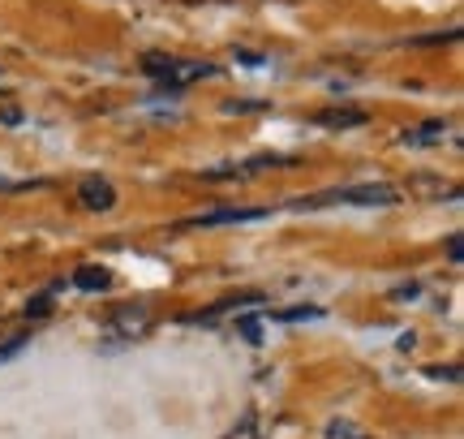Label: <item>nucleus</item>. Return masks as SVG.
<instances>
[{
  "label": "nucleus",
  "instance_id": "nucleus-11",
  "mask_svg": "<svg viewBox=\"0 0 464 439\" xmlns=\"http://www.w3.org/2000/svg\"><path fill=\"white\" fill-rule=\"evenodd\" d=\"M26 340H31V337H14V340H5V345H0V362H9V357L22 354V349H26Z\"/></svg>",
  "mask_w": 464,
  "mask_h": 439
},
{
  "label": "nucleus",
  "instance_id": "nucleus-4",
  "mask_svg": "<svg viewBox=\"0 0 464 439\" xmlns=\"http://www.w3.org/2000/svg\"><path fill=\"white\" fill-rule=\"evenodd\" d=\"M271 207H219V211H207V216L189 220L194 229H219V224H254V220H266Z\"/></svg>",
  "mask_w": 464,
  "mask_h": 439
},
{
  "label": "nucleus",
  "instance_id": "nucleus-3",
  "mask_svg": "<svg viewBox=\"0 0 464 439\" xmlns=\"http://www.w3.org/2000/svg\"><path fill=\"white\" fill-rule=\"evenodd\" d=\"M147 327H150V315L142 306H121V310H112V319H108V337L133 340V337H142Z\"/></svg>",
  "mask_w": 464,
  "mask_h": 439
},
{
  "label": "nucleus",
  "instance_id": "nucleus-16",
  "mask_svg": "<svg viewBox=\"0 0 464 439\" xmlns=\"http://www.w3.org/2000/svg\"><path fill=\"white\" fill-rule=\"evenodd\" d=\"M241 337H246V340H258V323H241Z\"/></svg>",
  "mask_w": 464,
  "mask_h": 439
},
{
  "label": "nucleus",
  "instance_id": "nucleus-2",
  "mask_svg": "<svg viewBox=\"0 0 464 439\" xmlns=\"http://www.w3.org/2000/svg\"><path fill=\"white\" fill-rule=\"evenodd\" d=\"M327 203H353V207H396L400 194L392 186H344V190H323L301 199L297 207H327Z\"/></svg>",
  "mask_w": 464,
  "mask_h": 439
},
{
  "label": "nucleus",
  "instance_id": "nucleus-5",
  "mask_svg": "<svg viewBox=\"0 0 464 439\" xmlns=\"http://www.w3.org/2000/svg\"><path fill=\"white\" fill-rule=\"evenodd\" d=\"M78 199H82L86 211H112L116 207V190L103 181V177H82L78 186Z\"/></svg>",
  "mask_w": 464,
  "mask_h": 439
},
{
  "label": "nucleus",
  "instance_id": "nucleus-9",
  "mask_svg": "<svg viewBox=\"0 0 464 439\" xmlns=\"http://www.w3.org/2000/svg\"><path fill=\"white\" fill-rule=\"evenodd\" d=\"M48 310H52V288L48 293H34L26 302V319H48Z\"/></svg>",
  "mask_w": 464,
  "mask_h": 439
},
{
  "label": "nucleus",
  "instance_id": "nucleus-1",
  "mask_svg": "<svg viewBox=\"0 0 464 439\" xmlns=\"http://www.w3.org/2000/svg\"><path fill=\"white\" fill-rule=\"evenodd\" d=\"M142 69H147L155 83L172 86V91L216 73V65H207V61H177V56H164V52H147V56H142Z\"/></svg>",
  "mask_w": 464,
  "mask_h": 439
},
{
  "label": "nucleus",
  "instance_id": "nucleus-15",
  "mask_svg": "<svg viewBox=\"0 0 464 439\" xmlns=\"http://www.w3.org/2000/svg\"><path fill=\"white\" fill-rule=\"evenodd\" d=\"M448 254H451V263H460V259H464V250H460V233H451V237H448Z\"/></svg>",
  "mask_w": 464,
  "mask_h": 439
},
{
  "label": "nucleus",
  "instance_id": "nucleus-6",
  "mask_svg": "<svg viewBox=\"0 0 464 439\" xmlns=\"http://www.w3.org/2000/svg\"><path fill=\"white\" fill-rule=\"evenodd\" d=\"M73 285L82 288V293H103V288L112 285V276H108V268H95V263H86V268L73 271Z\"/></svg>",
  "mask_w": 464,
  "mask_h": 439
},
{
  "label": "nucleus",
  "instance_id": "nucleus-12",
  "mask_svg": "<svg viewBox=\"0 0 464 439\" xmlns=\"http://www.w3.org/2000/svg\"><path fill=\"white\" fill-rule=\"evenodd\" d=\"M426 375H430V379H451V384H456V379H460V366H426Z\"/></svg>",
  "mask_w": 464,
  "mask_h": 439
},
{
  "label": "nucleus",
  "instance_id": "nucleus-14",
  "mask_svg": "<svg viewBox=\"0 0 464 439\" xmlns=\"http://www.w3.org/2000/svg\"><path fill=\"white\" fill-rule=\"evenodd\" d=\"M228 112H263L266 103H254V100H232V103H224Z\"/></svg>",
  "mask_w": 464,
  "mask_h": 439
},
{
  "label": "nucleus",
  "instance_id": "nucleus-10",
  "mask_svg": "<svg viewBox=\"0 0 464 439\" xmlns=\"http://www.w3.org/2000/svg\"><path fill=\"white\" fill-rule=\"evenodd\" d=\"M276 319H280V323H297V319H323V310H318V306H293V310H280Z\"/></svg>",
  "mask_w": 464,
  "mask_h": 439
},
{
  "label": "nucleus",
  "instance_id": "nucleus-8",
  "mask_svg": "<svg viewBox=\"0 0 464 439\" xmlns=\"http://www.w3.org/2000/svg\"><path fill=\"white\" fill-rule=\"evenodd\" d=\"M323 125H332V130H348V125H362L365 112H323Z\"/></svg>",
  "mask_w": 464,
  "mask_h": 439
},
{
  "label": "nucleus",
  "instance_id": "nucleus-7",
  "mask_svg": "<svg viewBox=\"0 0 464 439\" xmlns=\"http://www.w3.org/2000/svg\"><path fill=\"white\" fill-rule=\"evenodd\" d=\"M443 130H448L443 121H426V125L409 130V134H404V142H409V147H430V138H443Z\"/></svg>",
  "mask_w": 464,
  "mask_h": 439
},
{
  "label": "nucleus",
  "instance_id": "nucleus-13",
  "mask_svg": "<svg viewBox=\"0 0 464 439\" xmlns=\"http://www.w3.org/2000/svg\"><path fill=\"white\" fill-rule=\"evenodd\" d=\"M327 439H362V435H357L348 423H332V426H327Z\"/></svg>",
  "mask_w": 464,
  "mask_h": 439
}]
</instances>
